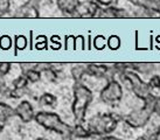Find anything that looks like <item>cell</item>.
Listing matches in <instances>:
<instances>
[{
  "label": "cell",
  "instance_id": "1",
  "mask_svg": "<svg viewBox=\"0 0 160 140\" xmlns=\"http://www.w3.org/2000/svg\"><path fill=\"white\" fill-rule=\"evenodd\" d=\"M72 104L71 111L76 124H83L85 122L87 111L93 99V93L89 88L84 85L82 82H75L72 88Z\"/></svg>",
  "mask_w": 160,
  "mask_h": 140
},
{
  "label": "cell",
  "instance_id": "2",
  "mask_svg": "<svg viewBox=\"0 0 160 140\" xmlns=\"http://www.w3.org/2000/svg\"><path fill=\"white\" fill-rule=\"evenodd\" d=\"M34 120L36 122V124H39L46 130L58 133L62 137L63 140H72V136H71L72 126H70L66 122H63L62 118L58 113L45 111V110L39 111L35 113Z\"/></svg>",
  "mask_w": 160,
  "mask_h": 140
},
{
  "label": "cell",
  "instance_id": "3",
  "mask_svg": "<svg viewBox=\"0 0 160 140\" xmlns=\"http://www.w3.org/2000/svg\"><path fill=\"white\" fill-rule=\"evenodd\" d=\"M157 96L151 93L147 97L146 99H144V105L142 108L136 110H132L131 112L123 117L124 122L126 125H129L132 128H142V127L146 126L147 122H150L153 112V108H154V103H156Z\"/></svg>",
  "mask_w": 160,
  "mask_h": 140
},
{
  "label": "cell",
  "instance_id": "4",
  "mask_svg": "<svg viewBox=\"0 0 160 140\" xmlns=\"http://www.w3.org/2000/svg\"><path fill=\"white\" fill-rule=\"evenodd\" d=\"M120 117L116 113H103L98 116H93L88 122V128L92 136H107L111 134L115 131Z\"/></svg>",
  "mask_w": 160,
  "mask_h": 140
},
{
  "label": "cell",
  "instance_id": "5",
  "mask_svg": "<svg viewBox=\"0 0 160 140\" xmlns=\"http://www.w3.org/2000/svg\"><path fill=\"white\" fill-rule=\"evenodd\" d=\"M118 76L120 77L122 82L129 83L130 89L132 90L134 96L139 98V99L144 101L152 93V89L150 88L148 83L142 81V77L139 76V74L133 71V70H126L125 72L118 75Z\"/></svg>",
  "mask_w": 160,
  "mask_h": 140
},
{
  "label": "cell",
  "instance_id": "6",
  "mask_svg": "<svg viewBox=\"0 0 160 140\" xmlns=\"http://www.w3.org/2000/svg\"><path fill=\"white\" fill-rule=\"evenodd\" d=\"M99 98L107 105L118 104L123 98V87L119 81L116 78L108 81V83L99 92Z\"/></svg>",
  "mask_w": 160,
  "mask_h": 140
},
{
  "label": "cell",
  "instance_id": "7",
  "mask_svg": "<svg viewBox=\"0 0 160 140\" xmlns=\"http://www.w3.org/2000/svg\"><path fill=\"white\" fill-rule=\"evenodd\" d=\"M15 111V116L18 117L23 124H28L31 122L34 117H35V113H34V109H33V105L27 99H23L17 105V108L14 109Z\"/></svg>",
  "mask_w": 160,
  "mask_h": 140
},
{
  "label": "cell",
  "instance_id": "8",
  "mask_svg": "<svg viewBox=\"0 0 160 140\" xmlns=\"http://www.w3.org/2000/svg\"><path fill=\"white\" fill-rule=\"evenodd\" d=\"M132 14H130L125 8H119L116 6H108L102 7L101 12L98 14V18H108V19H126L130 18Z\"/></svg>",
  "mask_w": 160,
  "mask_h": 140
},
{
  "label": "cell",
  "instance_id": "9",
  "mask_svg": "<svg viewBox=\"0 0 160 140\" xmlns=\"http://www.w3.org/2000/svg\"><path fill=\"white\" fill-rule=\"evenodd\" d=\"M13 18H39L40 17V12H39V7L34 6V5L29 4L26 1L22 6H20L17 12L12 15Z\"/></svg>",
  "mask_w": 160,
  "mask_h": 140
},
{
  "label": "cell",
  "instance_id": "10",
  "mask_svg": "<svg viewBox=\"0 0 160 140\" xmlns=\"http://www.w3.org/2000/svg\"><path fill=\"white\" fill-rule=\"evenodd\" d=\"M58 9L64 17H72L76 12V8L80 4V0H56Z\"/></svg>",
  "mask_w": 160,
  "mask_h": 140
},
{
  "label": "cell",
  "instance_id": "11",
  "mask_svg": "<svg viewBox=\"0 0 160 140\" xmlns=\"http://www.w3.org/2000/svg\"><path fill=\"white\" fill-rule=\"evenodd\" d=\"M157 66L158 64L154 63H128L130 70H133L142 75H151L157 69Z\"/></svg>",
  "mask_w": 160,
  "mask_h": 140
},
{
  "label": "cell",
  "instance_id": "12",
  "mask_svg": "<svg viewBox=\"0 0 160 140\" xmlns=\"http://www.w3.org/2000/svg\"><path fill=\"white\" fill-rule=\"evenodd\" d=\"M14 116H15V111L13 108L7 103L0 101V124L5 125Z\"/></svg>",
  "mask_w": 160,
  "mask_h": 140
},
{
  "label": "cell",
  "instance_id": "13",
  "mask_svg": "<svg viewBox=\"0 0 160 140\" xmlns=\"http://www.w3.org/2000/svg\"><path fill=\"white\" fill-rule=\"evenodd\" d=\"M71 136L76 139H88L90 137H92L91 132L89 131L88 127H84L83 124H76L72 126L71 130Z\"/></svg>",
  "mask_w": 160,
  "mask_h": 140
},
{
  "label": "cell",
  "instance_id": "14",
  "mask_svg": "<svg viewBox=\"0 0 160 140\" xmlns=\"http://www.w3.org/2000/svg\"><path fill=\"white\" fill-rule=\"evenodd\" d=\"M71 77L74 82H82L83 76L87 75V64L84 63H77L71 67Z\"/></svg>",
  "mask_w": 160,
  "mask_h": 140
},
{
  "label": "cell",
  "instance_id": "15",
  "mask_svg": "<svg viewBox=\"0 0 160 140\" xmlns=\"http://www.w3.org/2000/svg\"><path fill=\"white\" fill-rule=\"evenodd\" d=\"M56 102H58L56 96H54L53 93H49V92H43L39 97V104L45 108H54L56 105Z\"/></svg>",
  "mask_w": 160,
  "mask_h": 140
},
{
  "label": "cell",
  "instance_id": "16",
  "mask_svg": "<svg viewBox=\"0 0 160 140\" xmlns=\"http://www.w3.org/2000/svg\"><path fill=\"white\" fill-rule=\"evenodd\" d=\"M136 7L142 8H156L160 6V0H128Z\"/></svg>",
  "mask_w": 160,
  "mask_h": 140
},
{
  "label": "cell",
  "instance_id": "17",
  "mask_svg": "<svg viewBox=\"0 0 160 140\" xmlns=\"http://www.w3.org/2000/svg\"><path fill=\"white\" fill-rule=\"evenodd\" d=\"M22 75L26 76L28 83H38L41 79V77H42V72H40L39 70L36 69H32L29 71H27L26 74H22Z\"/></svg>",
  "mask_w": 160,
  "mask_h": 140
},
{
  "label": "cell",
  "instance_id": "18",
  "mask_svg": "<svg viewBox=\"0 0 160 140\" xmlns=\"http://www.w3.org/2000/svg\"><path fill=\"white\" fill-rule=\"evenodd\" d=\"M13 88L14 89H27V85H28V81H27L26 76L25 75H20L19 77L13 81Z\"/></svg>",
  "mask_w": 160,
  "mask_h": 140
},
{
  "label": "cell",
  "instance_id": "19",
  "mask_svg": "<svg viewBox=\"0 0 160 140\" xmlns=\"http://www.w3.org/2000/svg\"><path fill=\"white\" fill-rule=\"evenodd\" d=\"M108 47L112 50H116V49H118L120 47V39L117 36V35H112L109 38L108 40Z\"/></svg>",
  "mask_w": 160,
  "mask_h": 140
},
{
  "label": "cell",
  "instance_id": "20",
  "mask_svg": "<svg viewBox=\"0 0 160 140\" xmlns=\"http://www.w3.org/2000/svg\"><path fill=\"white\" fill-rule=\"evenodd\" d=\"M148 85L152 90H159L160 89V76L159 75H152L151 78L148 79Z\"/></svg>",
  "mask_w": 160,
  "mask_h": 140
},
{
  "label": "cell",
  "instance_id": "21",
  "mask_svg": "<svg viewBox=\"0 0 160 140\" xmlns=\"http://www.w3.org/2000/svg\"><path fill=\"white\" fill-rule=\"evenodd\" d=\"M42 75L45 76V78L48 81V82H55L56 79H58V72L55 71V70L53 69V68H50V69H48V70H46L45 72H42Z\"/></svg>",
  "mask_w": 160,
  "mask_h": 140
},
{
  "label": "cell",
  "instance_id": "22",
  "mask_svg": "<svg viewBox=\"0 0 160 140\" xmlns=\"http://www.w3.org/2000/svg\"><path fill=\"white\" fill-rule=\"evenodd\" d=\"M9 6H11V0H0V14L2 17L8 13Z\"/></svg>",
  "mask_w": 160,
  "mask_h": 140
},
{
  "label": "cell",
  "instance_id": "23",
  "mask_svg": "<svg viewBox=\"0 0 160 140\" xmlns=\"http://www.w3.org/2000/svg\"><path fill=\"white\" fill-rule=\"evenodd\" d=\"M11 68H12V64L8 63V62H2V63H0V75H2V76L8 75L9 71H11Z\"/></svg>",
  "mask_w": 160,
  "mask_h": 140
},
{
  "label": "cell",
  "instance_id": "24",
  "mask_svg": "<svg viewBox=\"0 0 160 140\" xmlns=\"http://www.w3.org/2000/svg\"><path fill=\"white\" fill-rule=\"evenodd\" d=\"M12 44V41L9 39L8 36H1L0 39V47L2 49H8Z\"/></svg>",
  "mask_w": 160,
  "mask_h": 140
},
{
  "label": "cell",
  "instance_id": "25",
  "mask_svg": "<svg viewBox=\"0 0 160 140\" xmlns=\"http://www.w3.org/2000/svg\"><path fill=\"white\" fill-rule=\"evenodd\" d=\"M20 68H21V72L26 74L27 71H29V70L36 69V63H21Z\"/></svg>",
  "mask_w": 160,
  "mask_h": 140
},
{
  "label": "cell",
  "instance_id": "26",
  "mask_svg": "<svg viewBox=\"0 0 160 140\" xmlns=\"http://www.w3.org/2000/svg\"><path fill=\"white\" fill-rule=\"evenodd\" d=\"M27 44V40L25 36H18L17 38V41H15V46L18 49H23Z\"/></svg>",
  "mask_w": 160,
  "mask_h": 140
},
{
  "label": "cell",
  "instance_id": "27",
  "mask_svg": "<svg viewBox=\"0 0 160 140\" xmlns=\"http://www.w3.org/2000/svg\"><path fill=\"white\" fill-rule=\"evenodd\" d=\"M52 68V63H36V70H39L40 72H45L46 70Z\"/></svg>",
  "mask_w": 160,
  "mask_h": 140
},
{
  "label": "cell",
  "instance_id": "28",
  "mask_svg": "<svg viewBox=\"0 0 160 140\" xmlns=\"http://www.w3.org/2000/svg\"><path fill=\"white\" fill-rule=\"evenodd\" d=\"M98 5H101L103 7H108V6H112L116 4V0H95Z\"/></svg>",
  "mask_w": 160,
  "mask_h": 140
},
{
  "label": "cell",
  "instance_id": "29",
  "mask_svg": "<svg viewBox=\"0 0 160 140\" xmlns=\"http://www.w3.org/2000/svg\"><path fill=\"white\" fill-rule=\"evenodd\" d=\"M153 112L160 118V97L157 96L156 103H154V108H153Z\"/></svg>",
  "mask_w": 160,
  "mask_h": 140
},
{
  "label": "cell",
  "instance_id": "30",
  "mask_svg": "<svg viewBox=\"0 0 160 140\" xmlns=\"http://www.w3.org/2000/svg\"><path fill=\"white\" fill-rule=\"evenodd\" d=\"M97 140H120V139H119V138H116V137L111 136V134H107V136L98 137Z\"/></svg>",
  "mask_w": 160,
  "mask_h": 140
},
{
  "label": "cell",
  "instance_id": "31",
  "mask_svg": "<svg viewBox=\"0 0 160 140\" xmlns=\"http://www.w3.org/2000/svg\"><path fill=\"white\" fill-rule=\"evenodd\" d=\"M151 140H160V125L158 126V128L156 130V132L152 134Z\"/></svg>",
  "mask_w": 160,
  "mask_h": 140
},
{
  "label": "cell",
  "instance_id": "32",
  "mask_svg": "<svg viewBox=\"0 0 160 140\" xmlns=\"http://www.w3.org/2000/svg\"><path fill=\"white\" fill-rule=\"evenodd\" d=\"M5 88V82H4V76L0 75V91Z\"/></svg>",
  "mask_w": 160,
  "mask_h": 140
},
{
  "label": "cell",
  "instance_id": "33",
  "mask_svg": "<svg viewBox=\"0 0 160 140\" xmlns=\"http://www.w3.org/2000/svg\"><path fill=\"white\" fill-rule=\"evenodd\" d=\"M136 140H147V139L145 138V137H138V138Z\"/></svg>",
  "mask_w": 160,
  "mask_h": 140
},
{
  "label": "cell",
  "instance_id": "34",
  "mask_svg": "<svg viewBox=\"0 0 160 140\" xmlns=\"http://www.w3.org/2000/svg\"><path fill=\"white\" fill-rule=\"evenodd\" d=\"M4 126H5V125H2V124H0V132L4 131Z\"/></svg>",
  "mask_w": 160,
  "mask_h": 140
},
{
  "label": "cell",
  "instance_id": "35",
  "mask_svg": "<svg viewBox=\"0 0 160 140\" xmlns=\"http://www.w3.org/2000/svg\"><path fill=\"white\" fill-rule=\"evenodd\" d=\"M157 12H158V15H159V18H160V6L157 7Z\"/></svg>",
  "mask_w": 160,
  "mask_h": 140
},
{
  "label": "cell",
  "instance_id": "36",
  "mask_svg": "<svg viewBox=\"0 0 160 140\" xmlns=\"http://www.w3.org/2000/svg\"><path fill=\"white\" fill-rule=\"evenodd\" d=\"M36 140H48V139H46V138H38Z\"/></svg>",
  "mask_w": 160,
  "mask_h": 140
},
{
  "label": "cell",
  "instance_id": "37",
  "mask_svg": "<svg viewBox=\"0 0 160 140\" xmlns=\"http://www.w3.org/2000/svg\"><path fill=\"white\" fill-rule=\"evenodd\" d=\"M120 140H122V139H120Z\"/></svg>",
  "mask_w": 160,
  "mask_h": 140
}]
</instances>
